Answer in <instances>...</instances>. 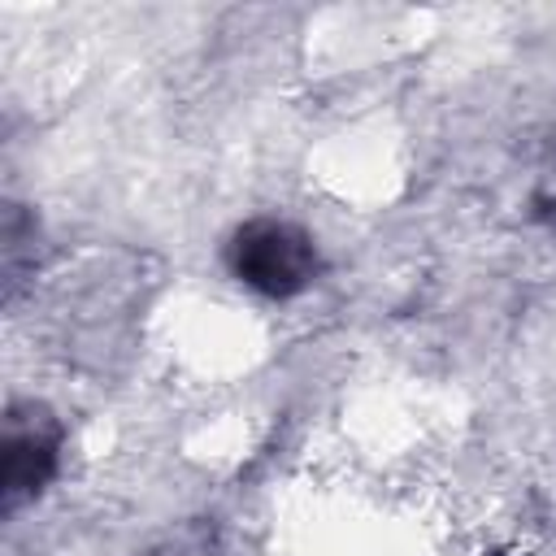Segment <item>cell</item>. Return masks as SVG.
<instances>
[{"mask_svg": "<svg viewBox=\"0 0 556 556\" xmlns=\"http://www.w3.org/2000/svg\"><path fill=\"white\" fill-rule=\"evenodd\" d=\"M222 265L243 291L261 300H295L321 278L326 261H321L317 239L300 222L256 213V217H243L226 235Z\"/></svg>", "mask_w": 556, "mask_h": 556, "instance_id": "obj_1", "label": "cell"}, {"mask_svg": "<svg viewBox=\"0 0 556 556\" xmlns=\"http://www.w3.org/2000/svg\"><path fill=\"white\" fill-rule=\"evenodd\" d=\"M61 469V421L35 404L13 400L4 417V513L39 500Z\"/></svg>", "mask_w": 556, "mask_h": 556, "instance_id": "obj_2", "label": "cell"}]
</instances>
